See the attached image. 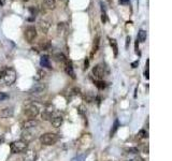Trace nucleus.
Segmentation results:
<instances>
[{"label":"nucleus","instance_id":"f257e3e1","mask_svg":"<svg viewBox=\"0 0 172 161\" xmlns=\"http://www.w3.org/2000/svg\"><path fill=\"white\" fill-rule=\"evenodd\" d=\"M92 75L97 80H102L107 75V67L103 63H98L92 68Z\"/></svg>","mask_w":172,"mask_h":161},{"label":"nucleus","instance_id":"f03ea898","mask_svg":"<svg viewBox=\"0 0 172 161\" xmlns=\"http://www.w3.org/2000/svg\"><path fill=\"white\" fill-rule=\"evenodd\" d=\"M57 141H58V135L56 133H52V132H48V133H44L40 136L41 144L46 146L54 145Z\"/></svg>","mask_w":172,"mask_h":161},{"label":"nucleus","instance_id":"7ed1b4c3","mask_svg":"<svg viewBox=\"0 0 172 161\" xmlns=\"http://www.w3.org/2000/svg\"><path fill=\"white\" fill-rule=\"evenodd\" d=\"M1 80H3L5 85H7V86L12 85V84L15 82V80H16V73H15V71L11 68L5 69V72H3V76H2Z\"/></svg>","mask_w":172,"mask_h":161},{"label":"nucleus","instance_id":"20e7f679","mask_svg":"<svg viewBox=\"0 0 172 161\" xmlns=\"http://www.w3.org/2000/svg\"><path fill=\"white\" fill-rule=\"evenodd\" d=\"M27 147H28V144L26 143V142L22 141V140L13 142V143H11V145H10V148H11L12 153H24V151L27 149Z\"/></svg>","mask_w":172,"mask_h":161},{"label":"nucleus","instance_id":"39448f33","mask_svg":"<svg viewBox=\"0 0 172 161\" xmlns=\"http://www.w3.org/2000/svg\"><path fill=\"white\" fill-rule=\"evenodd\" d=\"M37 35H38L37 29H36L35 26L30 25L26 27L25 31H24V37H25L26 41L28 43H33L36 40V38H37Z\"/></svg>","mask_w":172,"mask_h":161},{"label":"nucleus","instance_id":"423d86ee","mask_svg":"<svg viewBox=\"0 0 172 161\" xmlns=\"http://www.w3.org/2000/svg\"><path fill=\"white\" fill-rule=\"evenodd\" d=\"M24 114H25L27 117L33 119L35 118V117H37L38 114H39V108H38V105H36L35 103H29L24 108Z\"/></svg>","mask_w":172,"mask_h":161},{"label":"nucleus","instance_id":"0eeeda50","mask_svg":"<svg viewBox=\"0 0 172 161\" xmlns=\"http://www.w3.org/2000/svg\"><path fill=\"white\" fill-rule=\"evenodd\" d=\"M46 90H48V84L38 83L31 87L29 93H31V95H33V96H40V95H43Z\"/></svg>","mask_w":172,"mask_h":161},{"label":"nucleus","instance_id":"6e6552de","mask_svg":"<svg viewBox=\"0 0 172 161\" xmlns=\"http://www.w3.org/2000/svg\"><path fill=\"white\" fill-rule=\"evenodd\" d=\"M51 123H52L53 127H55V128H59L60 126L62 125V121H64V117H62L61 114L59 113H54L53 116L51 117L50 119Z\"/></svg>","mask_w":172,"mask_h":161},{"label":"nucleus","instance_id":"1a4fd4ad","mask_svg":"<svg viewBox=\"0 0 172 161\" xmlns=\"http://www.w3.org/2000/svg\"><path fill=\"white\" fill-rule=\"evenodd\" d=\"M38 26H39V29L42 31L43 33H48V31L50 30L51 28V20L48 18H41L38 23Z\"/></svg>","mask_w":172,"mask_h":161},{"label":"nucleus","instance_id":"9d476101","mask_svg":"<svg viewBox=\"0 0 172 161\" xmlns=\"http://www.w3.org/2000/svg\"><path fill=\"white\" fill-rule=\"evenodd\" d=\"M37 157V151L33 149H26L24 153V160L25 161H36Z\"/></svg>","mask_w":172,"mask_h":161},{"label":"nucleus","instance_id":"9b49d317","mask_svg":"<svg viewBox=\"0 0 172 161\" xmlns=\"http://www.w3.org/2000/svg\"><path fill=\"white\" fill-rule=\"evenodd\" d=\"M33 138V133L30 131V129H24V131H23L22 134H20V140L26 142V143H28V142H30Z\"/></svg>","mask_w":172,"mask_h":161},{"label":"nucleus","instance_id":"f8f14e48","mask_svg":"<svg viewBox=\"0 0 172 161\" xmlns=\"http://www.w3.org/2000/svg\"><path fill=\"white\" fill-rule=\"evenodd\" d=\"M54 113H55V111H54V108H53V106L45 108V110H43L42 112V119L43 120H50Z\"/></svg>","mask_w":172,"mask_h":161},{"label":"nucleus","instance_id":"ddd939ff","mask_svg":"<svg viewBox=\"0 0 172 161\" xmlns=\"http://www.w3.org/2000/svg\"><path fill=\"white\" fill-rule=\"evenodd\" d=\"M39 125V121L36 119H28V120L23 123V128L24 129H33Z\"/></svg>","mask_w":172,"mask_h":161},{"label":"nucleus","instance_id":"4468645a","mask_svg":"<svg viewBox=\"0 0 172 161\" xmlns=\"http://www.w3.org/2000/svg\"><path fill=\"white\" fill-rule=\"evenodd\" d=\"M65 70H66V73H67L70 77H71V78H75L74 70H73L72 63L70 62V61H68V60L66 61V63H65Z\"/></svg>","mask_w":172,"mask_h":161},{"label":"nucleus","instance_id":"2eb2a0df","mask_svg":"<svg viewBox=\"0 0 172 161\" xmlns=\"http://www.w3.org/2000/svg\"><path fill=\"white\" fill-rule=\"evenodd\" d=\"M0 116L2 118H9V117H12L13 116V108H3L1 113H0Z\"/></svg>","mask_w":172,"mask_h":161},{"label":"nucleus","instance_id":"dca6fc26","mask_svg":"<svg viewBox=\"0 0 172 161\" xmlns=\"http://www.w3.org/2000/svg\"><path fill=\"white\" fill-rule=\"evenodd\" d=\"M40 65H41V67H44V68H48V69L52 68V67H51L50 58H48V56H42V57H41Z\"/></svg>","mask_w":172,"mask_h":161},{"label":"nucleus","instance_id":"f3484780","mask_svg":"<svg viewBox=\"0 0 172 161\" xmlns=\"http://www.w3.org/2000/svg\"><path fill=\"white\" fill-rule=\"evenodd\" d=\"M110 45L113 50V53H114V56L116 57L118 55V46H117V42L114 39H110Z\"/></svg>","mask_w":172,"mask_h":161},{"label":"nucleus","instance_id":"a211bd4d","mask_svg":"<svg viewBox=\"0 0 172 161\" xmlns=\"http://www.w3.org/2000/svg\"><path fill=\"white\" fill-rule=\"evenodd\" d=\"M137 40L140 41V42H144V41L146 40V31H145V30H140L139 33H138Z\"/></svg>","mask_w":172,"mask_h":161},{"label":"nucleus","instance_id":"6ab92c4d","mask_svg":"<svg viewBox=\"0 0 172 161\" xmlns=\"http://www.w3.org/2000/svg\"><path fill=\"white\" fill-rule=\"evenodd\" d=\"M44 5L48 7V9H55L56 7V0H43Z\"/></svg>","mask_w":172,"mask_h":161},{"label":"nucleus","instance_id":"aec40b11","mask_svg":"<svg viewBox=\"0 0 172 161\" xmlns=\"http://www.w3.org/2000/svg\"><path fill=\"white\" fill-rule=\"evenodd\" d=\"M95 85H96V87H97L98 89H101V90L107 87V84H105V82L103 80H95Z\"/></svg>","mask_w":172,"mask_h":161},{"label":"nucleus","instance_id":"412c9836","mask_svg":"<svg viewBox=\"0 0 172 161\" xmlns=\"http://www.w3.org/2000/svg\"><path fill=\"white\" fill-rule=\"evenodd\" d=\"M55 58H56V60L60 61V62H62V63H66V61H67V58H66L65 55H64V54H61V53L56 54Z\"/></svg>","mask_w":172,"mask_h":161},{"label":"nucleus","instance_id":"4be33fe9","mask_svg":"<svg viewBox=\"0 0 172 161\" xmlns=\"http://www.w3.org/2000/svg\"><path fill=\"white\" fill-rule=\"evenodd\" d=\"M149 136V133H147V131H145L144 129L139 131V133H138V138H147Z\"/></svg>","mask_w":172,"mask_h":161},{"label":"nucleus","instance_id":"5701e85b","mask_svg":"<svg viewBox=\"0 0 172 161\" xmlns=\"http://www.w3.org/2000/svg\"><path fill=\"white\" fill-rule=\"evenodd\" d=\"M38 75L39 76H37V77H36V80H42V78H44L45 76H46V72H45L44 70H39L38 71Z\"/></svg>","mask_w":172,"mask_h":161},{"label":"nucleus","instance_id":"b1692460","mask_svg":"<svg viewBox=\"0 0 172 161\" xmlns=\"http://www.w3.org/2000/svg\"><path fill=\"white\" fill-rule=\"evenodd\" d=\"M98 46H99V38H96L95 42H94V47H92V55H94V54L96 53L98 50Z\"/></svg>","mask_w":172,"mask_h":161},{"label":"nucleus","instance_id":"393cba45","mask_svg":"<svg viewBox=\"0 0 172 161\" xmlns=\"http://www.w3.org/2000/svg\"><path fill=\"white\" fill-rule=\"evenodd\" d=\"M40 46H41V48H42L43 50H48V48L51 47V43L48 42V41H45V42L41 43Z\"/></svg>","mask_w":172,"mask_h":161},{"label":"nucleus","instance_id":"a878e982","mask_svg":"<svg viewBox=\"0 0 172 161\" xmlns=\"http://www.w3.org/2000/svg\"><path fill=\"white\" fill-rule=\"evenodd\" d=\"M7 99H9V95L5 93H2V91H0V102L5 101Z\"/></svg>","mask_w":172,"mask_h":161},{"label":"nucleus","instance_id":"bb28decb","mask_svg":"<svg viewBox=\"0 0 172 161\" xmlns=\"http://www.w3.org/2000/svg\"><path fill=\"white\" fill-rule=\"evenodd\" d=\"M84 99H85L86 101H87V102H89V103L95 100V98H94V97H92V95H89V93H88V95H85V96H84Z\"/></svg>","mask_w":172,"mask_h":161},{"label":"nucleus","instance_id":"cd10ccee","mask_svg":"<svg viewBox=\"0 0 172 161\" xmlns=\"http://www.w3.org/2000/svg\"><path fill=\"white\" fill-rule=\"evenodd\" d=\"M117 128H118V121H117V120H115V123H114V126H113V130L111 131V136H113V134H114L115 132H116Z\"/></svg>","mask_w":172,"mask_h":161},{"label":"nucleus","instance_id":"c85d7f7f","mask_svg":"<svg viewBox=\"0 0 172 161\" xmlns=\"http://www.w3.org/2000/svg\"><path fill=\"white\" fill-rule=\"evenodd\" d=\"M101 20H102L103 23H105L108 20V18H107V13H105V10L103 9V7H102V14H101Z\"/></svg>","mask_w":172,"mask_h":161},{"label":"nucleus","instance_id":"c756f323","mask_svg":"<svg viewBox=\"0 0 172 161\" xmlns=\"http://www.w3.org/2000/svg\"><path fill=\"white\" fill-rule=\"evenodd\" d=\"M118 1H120V5H129V3H130V0H118Z\"/></svg>","mask_w":172,"mask_h":161},{"label":"nucleus","instance_id":"7c9ffc66","mask_svg":"<svg viewBox=\"0 0 172 161\" xmlns=\"http://www.w3.org/2000/svg\"><path fill=\"white\" fill-rule=\"evenodd\" d=\"M127 151H128V153H138V149L137 148H129Z\"/></svg>","mask_w":172,"mask_h":161},{"label":"nucleus","instance_id":"2f4dec72","mask_svg":"<svg viewBox=\"0 0 172 161\" xmlns=\"http://www.w3.org/2000/svg\"><path fill=\"white\" fill-rule=\"evenodd\" d=\"M139 65V61H135V62H132L131 63V67H132V68H137V65Z\"/></svg>","mask_w":172,"mask_h":161},{"label":"nucleus","instance_id":"473e14b6","mask_svg":"<svg viewBox=\"0 0 172 161\" xmlns=\"http://www.w3.org/2000/svg\"><path fill=\"white\" fill-rule=\"evenodd\" d=\"M128 44H130V37L126 38V47H128Z\"/></svg>","mask_w":172,"mask_h":161},{"label":"nucleus","instance_id":"72a5a7b5","mask_svg":"<svg viewBox=\"0 0 172 161\" xmlns=\"http://www.w3.org/2000/svg\"><path fill=\"white\" fill-rule=\"evenodd\" d=\"M88 65H89V61H88L87 59H86V60H85V69H87V68H88Z\"/></svg>","mask_w":172,"mask_h":161},{"label":"nucleus","instance_id":"f704fd0d","mask_svg":"<svg viewBox=\"0 0 172 161\" xmlns=\"http://www.w3.org/2000/svg\"><path fill=\"white\" fill-rule=\"evenodd\" d=\"M5 0H0V5H5Z\"/></svg>","mask_w":172,"mask_h":161},{"label":"nucleus","instance_id":"c9c22d12","mask_svg":"<svg viewBox=\"0 0 172 161\" xmlns=\"http://www.w3.org/2000/svg\"><path fill=\"white\" fill-rule=\"evenodd\" d=\"M23 1H28V0H23Z\"/></svg>","mask_w":172,"mask_h":161}]
</instances>
